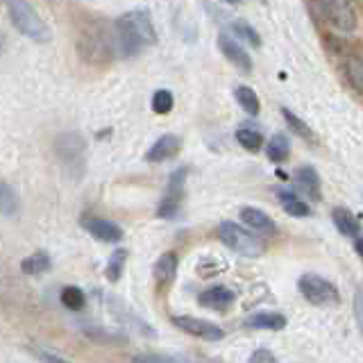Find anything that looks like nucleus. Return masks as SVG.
Returning <instances> with one entry per match:
<instances>
[{"mask_svg": "<svg viewBox=\"0 0 363 363\" xmlns=\"http://www.w3.org/2000/svg\"><path fill=\"white\" fill-rule=\"evenodd\" d=\"M111 32L113 45H116V57H134L157 43L152 18L143 9L128 11V14L116 18L111 26Z\"/></svg>", "mask_w": 363, "mask_h": 363, "instance_id": "1", "label": "nucleus"}, {"mask_svg": "<svg viewBox=\"0 0 363 363\" xmlns=\"http://www.w3.org/2000/svg\"><path fill=\"white\" fill-rule=\"evenodd\" d=\"M3 3H5L11 26H14L23 37L39 41V43H45L50 39L48 26H45L43 18L34 11V7L28 3V0H3Z\"/></svg>", "mask_w": 363, "mask_h": 363, "instance_id": "2", "label": "nucleus"}, {"mask_svg": "<svg viewBox=\"0 0 363 363\" xmlns=\"http://www.w3.org/2000/svg\"><path fill=\"white\" fill-rule=\"evenodd\" d=\"M218 238L230 250H234V252L243 257H261L266 252V241H261L259 236H255L252 232H247L245 227L236 225L232 220H223L218 225Z\"/></svg>", "mask_w": 363, "mask_h": 363, "instance_id": "3", "label": "nucleus"}, {"mask_svg": "<svg viewBox=\"0 0 363 363\" xmlns=\"http://www.w3.org/2000/svg\"><path fill=\"white\" fill-rule=\"evenodd\" d=\"M84 152H86V141L82 139V134L66 132V134L57 136L55 155L68 173L75 175V177H79L84 173Z\"/></svg>", "mask_w": 363, "mask_h": 363, "instance_id": "4", "label": "nucleus"}, {"mask_svg": "<svg viewBox=\"0 0 363 363\" xmlns=\"http://www.w3.org/2000/svg\"><path fill=\"white\" fill-rule=\"evenodd\" d=\"M79 55L84 62H107L116 57V45H113V32L111 28H91L86 34L77 41Z\"/></svg>", "mask_w": 363, "mask_h": 363, "instance_id": "5", "label": "nucleus"}, {"mask_svg": "<svg viewBox=\"0 0 363 363\" xmlns=\"http://www.w3.org/2000/svg\"><path fill=\"white\" fill-rule=\"evenodd\" d=\"M298 289L304 295L306 302H311L313 306H336L340 302V293L332 281L315 275V272H306L300 277Z\"/></svg>", "mask_w": 363, "mask_h": 363, "instance_id": "6", "label": "nucleus"}, {"mask_svg": "<svg viewBox=\"0 0 363 363\" xmlns=\"http://www.w3.org/2000/svg\"><path fill=\"white\" fill-rule=\"evenodd\" d=\"M311 3L332 28L340 32L357 30V9L352 0H311Z\"/></svg>", "mask_w": 363, "mask_h": 363, "instance_id": "7", "label": "nucleus"}, {"mask_svg": "<svg viewBox=\"0 0 363 363\" xmlns=\"http://www.w3.org/2000/svg\"><path fill=\"white\" fill-rule=\"evenodd\" d=\"M186 175H189V168H177L173 175L168 177V186L162 202L157 207V216L159 218H175L177 211H179V204L182 198H184V184H186Z\"/></svg>", "mask_w": 363, "mask_h": 363, "instance_id": "8", "label": "nucleus"}, {"mask_svg": "<svg viewBox=\"0 0 363 363\" xmlns=\"http://www.w3.org/2000/svg\"><path fill=\"white\" fill-rule=\"evenodd\" d=\"M173 325L177 329H182L184 334L202 338V340H220V338H225L223 327L213 325L209 320H200V318H193V315H175Z\"/></svg>", "mask_w": 363, "mask_h": 363, "instance_id": "9", "label": "nucleus"}, {"mask_svg": "<svg viewBox=\"0 0 363 363\" xmlns=\"http://www.w3.org/2000/svg\"><path fill=\"white\" fill-rule=\"evenodd\" d=\"M218 48L220 52L230 60L238 71L243 73H250L252 71V60H250L247 50L243 48L241 43H238V39L234 37V34H227V32H220L218 34Z\"/></svg>", "mask_w": 363, "mask_h": 363, "instance_id": "10", "label": "nucleus"}, {"mask_svg": "<svg viewBox=\"0 0 363 363\" xmlns=\"http://www.w3.org/2000/svg\"><path fill=\"white\" fill-rule=\"evenodd\" d=\"M82 227L102 243H118L123 238L121 225H116L113 220H107V218H94V216H89V218H82Z\"/></svg>", "mask_w": 363, "mask_h": 363, "instance_id": "11", "label": "nucleus"}, {"mask_svg": "<svg viewBox=\"0 0 363 363\" xmlns=\"http://www.w3.org/2000/svg\"><path fill=\"white\" fill-rule=\"evenodd\" d=\"M182 147V139L175 134H164L162 139H157L152 143L150 150L145 152V159L150 164H162V162H168V159H173Z\"/></svg>", "mask_w": 363, "mask_h": 363, "instance_id": "12", "label": "nucleus"}, {"mask_svg": "<svg viewBox=\"0 0 363 363\" xmlns=\"http://www.w3.org/2000/svg\"><path fill=\"white\" fill-rule=\"evenodd\" d=\"M295 186H298L302 193H306V198L311 200H320V175L313 166H300L295 170Z\"/></svg>", "mask_w": 363, "mask_h": 363, "instance_id": "13", "label": "nucleus"}, {"mask_svg": "<svg viewBox=\"0 0 363 363\" xmlns=\"http://www.w3.org/2000/svg\"><path fill=\"white\" fill-rule=\"evenodd\" d=\"M200 304L207 306V309H213V311H225L227 306L234 302V293L225 286H213V289H207L200 293Z\"/></svg>", "mask_w": 363, "mask_h": 363, "instance_id": "14", "label": "nucleus"}, {"mask_svg": "<svg viewBox=\"0 0 363 363\" xmlns=\"http://www.w3.org/2000/svg\"><path fill=\"white\" fill-rule=\"evenodd\" d=\"M245 327H250V329H266V332H281V329L286 327V315L270 313V311L255 313V315H250L247 320H245Z\"/></svg>", "mask_w": 363, "mask_h": 363, "instance_id": "15", "label": "nucleus"}, {"mask_svg": "<svg viewBox=\"0 0 363 363\" xmlns=\"http://www.w3.org/2000/svg\"><path fill=\"white\" fill-rule=\"evenodd\" d=\"M332 220L336 225V230L343 234V236H352V238H359L361 234V223L357 220V216L352 213L350 209L343 207H336L332 211Z\"/></svg>", "mask_w": 363, "mask_h": 363, "instance_id": "16", "label": "nucleus"}, {"mask_svg": "<svg viewBox=\"0 0 363 363\" xmlns=\"http://www.w3.org/2000/svg\"><path fill=\"white\" fill-rule=\"evenodd\" d=\"M241 220L250 227V230L257 232H275V220L270 218L268 213L255 207H243L241 209Z\"/></svg>", "mask_w": 363, "mask_h": 363, "instance_id": "17", "label": "nucleus"}, {"mask_svg": "<svg viewBox=\"0 0 363 363\" xmlns=\"http://www.w3.org/2000/svg\"><path fill=\"white\" fill-rule=\"evenodd\" d=\"M175 275H177V257L173 252H166L159 257L155 264V279L159 284H164V286H168V284L175 281Z\"/></svg>", "mask_w": 363, "mask_h": 363, "instance_id": "18", "label": "nucleus"}, {"mask_svg": "<svg viewBox=\"0 0 363 363\" xmlns=\"http://www.w3.org/2000/svg\"><path fill=\"white\" fill-rule=\"evenodd\" d=\"M50 266H52V261H50L48 252H43V250H39V252H34L21 261V270L30 277L43 275V272L50 270Z\"/></svg>", "mask_w": 363, "mask_h": 363, "instance_id": "19", "label": "nucleus"}, {"mask_svg": "<svg viewBox=\"0 0 363 363\" xmlns=\"http://www.w3.org/2000/svg\"><path fill=\"white\" fill-rule=\"evenodd\" d=\"M277 198H279V202H281L284 211L291 213V216H295V218H304V216H309V213H311L309 204H306L304 200H300L293 191H284V189H279V191H277Z\"/></svg>", "mask_w": 363, "mask_h": 363, "instance_id": "20", "label": "nucleus"}, {"mask_svg": "<svg viewBox=\"0 0 363 363\" xmlns=\"http://www.w3.org/2000/svg\"><path fill=\"white\" fill-rule=\"evenodd\" d=\"M289 152H291V143H289V136H286V134H275V136H272V139L268 141L266 155H268L270 162L281 164L284 159H289Z\"/></svg>", "mask_w": 363, "mask_h": 363, "instance_id": "21", "label": "nucleus"}, {"mask_svg": "<svg viewBox=\"0 0 363 363\" xmlns=\"http://www.w3.org/2000/svg\"><path fill=\"white\" fill-rule=\"evenodd\" d=\"M234 98L238 105L243 107L245 113H250V116H259V111H261V102L257 98V94L250 86H236L234 89Z\"/></svg>", "mask_w": 363, "mask_h": 363, "instance_id": "22", "label": "nucleus"}, {"mask_svg": "<svg viewBox=\"0 0 363 363\" xmlns=\"http://www.w3.org/2000/svg\"><path fill=\"white\" fill-rule=\"evenodd\" d=\"M230 30H232V34L238 41H245V43L252 45V48H259V45H261V34L252 26H250V23L236 18V21H232Z\"/></svg>", "mask_w": 363, "mask_h": 363, "instance_id": "23", "label": "nucleus"}, {"mask_svg": "<svg viewBox=\"0 0 363 363\" xmlns=\"http://www.w3.org/2000/svg\"><path fill=\"white\" fill-rule=\"evenodd\" d=\"M125 264H128V250H125V247L113 250L109 261H107V268H105L107 279L109 281H118L121 275H123V270H125Z\"/></svg>", "mask_w": 363, "mask_h": 363, "instance_id": "24", "label": "nucleus"}, {"mask_svg": "<svg viewBox=\"0 0 363 363\" xmlns=\"http://www.w3.org/2000/svg\"><path fill=\"white\" fill-rule=\"evenodd\" d=\"M82 332L86 338L96 340V343H109V345H123L128 343V338L123 334H116V332H107V329L102 327H82Z\"/></svg>", "mask_w": 363, "mask_h": 363, "instance_id": "25", "label": "nucleus"}, {"mask_svg": "<svg viewBox=\"0 0 363 363\" xmlns=\"http://www.w3.org/2000/svg\"><path fill=\"white\" fill-rule=\"evenodd\" d=\"M281 116H284V121H286V125H289V130H291V132H295L298 136H302V139L315 141V136H313L311 128L298 116V113H293L289 107H281Z\"/></svg>", "mask_w": 363, "mask_h": 363, "instance_id": "26", "label": "nucleus"}, {"mask_svg": "<svg viewBox=\"0 0 363 363\" xmlns=\"http://www.w3.org/2000/svg\"><path fill=\"white\" fill-rule=\"evenodd\" d=\"M60 302L66 306V309H71V311H82L84 304H86V295L79 291L77 286H66L60 293Z\"/></svg>", "mask_w": 363, "mask_h": 363, "instance_id": "27", "label": "nucleus"}, {"mask_svg": "<svg viewBox=\"0 0 363 363\" xmlns=\"http://www.w3.org/2000/svg\"><path fill=\"white\" fill-rule=\"evenodd\" d=\"M0 209H3L5 216H16L18 213V196H16V191L7 184V182L0 184Z\"/></svg>", "mask_w": 363, "mask_h": 363, "instance_id": "28", "label": "nucleus"}, {"mask_svg": "<svg viewBox=\"0 0 363 363\" xmlns=\"http://www.w3.org/2000/svg\"><path fill=\"white\" fill-rule=\"evenodd\" d=\"M236 141L241 143V147H245V150L257 152L259 147L264 145V136H261V132H257V130L241 128V130L236 132Z\"/></svg>", "mask_w": 363, "mask_h": 363, "instance_id": "29", "label": "nucleus"}, {"mask_svg": "<svg viewBox=\"0 0 363 363\" xmlns=\"http://www.w3.org/2000/svg\"><path fill=\"white\" fill-rule=\"evenodd\" d=\"M173 105H175V98H173V94H170L168 89H159L157 94L152 96V111L155 113L173 111Z\"/></svg>", "mask_w": 363, "mask_h": 363, "instance_id": "30", "label": "nucleus"}, {"mask_svg": "<svg viewBox=\"0 0 363 363\" xmlns=\"http://www.w3.org/2000/svg\"><path fill=\"white\" fill-rule=\"evenodd\" d=\"M132 363H179V361L164 357V354H139L132 359Z\"/></svg>", "mask_w": 363, "mask_h": 363, "instance_id": "31", "label": "nucleus"}, {"mask_svg": "<svg viewBox=\"0 0 363 363\" xmlns=\"http://www.w3.org/2000/svg\"><path fill=\"white\" fill-rule=\"evenodd\" d=\"M250 363H277L275 361V357H272V352L270 350H257V352H252V357H250Z\"/></svg>", "mask_w": 363, "mask_h": 363, "instance_id": "32", "label": "nucleus"}, {"mask_svg": "<svg viewBox=\"0 0 363 363\" xmlns=\"http://www.w3.org/2000/svg\"><path fill=\"white\" fill-rule=\"evenodd\" d=\"M32 354L37 357L41 363H68L66 359L57 357V354H50V352H43V350H32Z\"/></svg>", "mask_w": 363, "mask_h": 363, "instance_id": "33", "label": "nucleus"}, {"mask_svg": "<svg viewBox=\"0 0 363 363\" xmlns=\"http://www.w3.org/2000/svg\"><path fill=\"white\" fill-rule=\"evenodd\" d=\"M357 313H359V323L363 325V293H357Z\"/></svg>", "mask_w": 363, "mask_h": 363, "instance_id": "34", "label": "nucleus"}, {"mask_svg": "<svg viewBox=\"0 0 363 363\" xmlns=\"http://www.w3.org/2000/svg\"><path fill=\"white\" fill-rule=\"evenodd\" d=\"M354 250H357V255L363 259V236H359L357 238V243H354Z\"/></svg>", "mask_w": 363, "mask_h": 363, "instance_id": "35", "label": "nucleus"}, {"mask_svg": "<svg viewBox=\"0 0 363 363\" xmlns=\"http://www.w3.org/2000/svg\"><path fill=\"white\" fill-rule=\"evenodd\" d=\"M225 3H230V5H238L241 0H225Z\"/></svg>", "mask_w": 363, "mask_h": 363, "instance_id": "36", "label": "nucleus"}]
</instances>
